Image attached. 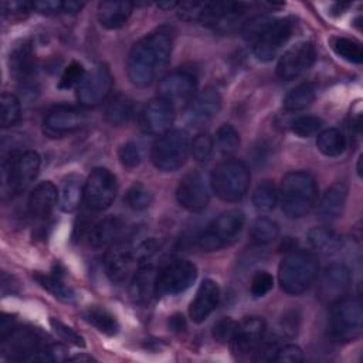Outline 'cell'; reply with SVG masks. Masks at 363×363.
Listing matches in <instances>:
<instances>
[{
  "mask_svg": "<svg viewBox=\"0 0 363 363\" xmlns=\"http://www.w3.org/2000/svg\"><path fill=\"white\" fill-rule=\"evenodd\" d=\"M173 47V31L167 26L157 27L140 38L129 51L126 72L136 86H147L167 65Z\"/></svg>",
  "mask_w": 363,
  "mask_h": 363,
  "instance_id": "6da1fadb",
  "label": "cell"
},
{
  "mask_svg": "<svg viewBox=\"0 0 363 363\" xmlns=\"http://www.w3.org/2000/svg\"><path fill=\"white\" fill-rule=\"evenodd\" d=\"M318 186L315 177L305 170L289 172L284 176L279 187L281 208L289 218L306 216L315 206Z\"/></svg>",
  "mask_w": 363,
  "mask_h": 363,
  "instance_id": "7a4b0ae2",
  "label": "cell"
},
{
  "mask_svg": "<svg viewBox=\"0 0 363 363\" xmlns=\"http://www.w3.org/2000/svg\"><path fill=\"white\" fill-rule=\"evenodd\" d=\"M318 271L319 265L313 254L303 250H294L282 259L278 269L281 289L288 295H299L313 284Z\"/></svg>",
  "mask_w": 363,
  "mask_h": 363,
  "instance_id": "3957f363",
  "label": "cell"
},
{
  "mask_svg": "<svg viewBox=\"0 0 363 363\" xmlns=\"http://www.w3.org/2000/svg\"><path fill=\"white\" fill-rule=\"evenodd\" d=\"M363 330V311L356 296H342L332 302L328 319V332L335 342H353Z\"/></svg>",
  "mask_w": 363,
  "mask_h": 363,
  "instance_id": "277c9868",
  "label": "cell"
},
{
  "mask_svg": "<svg viewBox=\"0 0 363 363\" xmlns=\"http://www.w3.org/2000/svg\"><path fill=\"white\" fill-rule=\"evenodd\" d=\"M251 174L241 160L228 159L218 163L211 173V189L224 201L241 200L250 187Z\"/></svg>",
  "mask_w": 363,
  "mask_h": 363,
  "instance_id": "5b68a950",
  "label": "cell"
},
{
  "mask_svg": "<svg viewBox=\"0 0 363 363\" xmlns=\"http://www.w3.org/2000/svg\"><path fill=\"white\" fill-rule=\"evenodd\" d=\"M189 150V135L182 129H174L156 139L150 150V159L156 169L162 172H174L184 164Z\"/></svg>",
  "mask_w": 363,
  "mask_h": 363,
  "instance_id": "8992f818",
  "label": "cell"
},
{
  "mask_svg": "<svg viewBox=\"0 0 363 363\" xmlns=\"http://www.w3.org/2000/svg\"><path fill=\"white\" fill-rule=\"evenodd\" d=\"M244 221L245 217L240 210H230L220 214L204 231L197 235V247L203 251H217L231 244L240 235Z\"/></svg>",
  "mask_w": 363,
  "mask_h": 363,
  "instance_id": "52a82bcc",
  "label": "cell"
},
{
  "mask_svg": "<svg viewBox=\"0 0 363 363\" xmlns=\"http://www.w3.org/2000/svg\"><path fill=\"white\" fill-rule=\"evenodd\" d=\"M197 268L187 259H172L163 264L156 274V295H177L196 281Z\"/></svg>",
  "mask_w": 363,
  "mask_h": 363,
  "instance_id": "ba28073f",
  "label": "cell"
},
{
  "mask_svg": "<svg viewBox=\"0 0 363 363\" xmlns=\"http://www.w3.org/2000/svg\"><path fill=\"white\" fill-rule=\"evenodd\" d=\"M116 190L115 176L105 167H95L84 183L85 204L94 211H102L112 204Z\"/></svg>",
  "mask_w": 363,
  "mask_h": 363,
  "instance_id": "9c48e42d",
  "label": "cell"
},
{
  "mask_svg": "<svg viewBox=\"0 0 363 363\" xmlns=\"http://www.w3.org/2000/svg\"><path fill=\"white\" fill-rule=\"evenodd\" d=\"M1 343L4 356L11 360H37L40 352L48 345L43 340L40 332L17 326H14Z\"/></svg>",
  "mask_w": 363,
  "mask_h": 363,
  "instance_id": "30bf717a",
  "label": "cell"
},
{
  "mask_svg": "<svg viewBox=\"0 0 363 363\" xmlns=\"http://www.w3.org/2000/svg\"><path fill=\"white\" fill-rule=\"evenodd\" d=\"M41 159L38 153L27 150L13 155L6 163V184L13 194L24 191L37 177Z\"/></svg>",
  "mask_w": 363,
  "mask_h": 363,
  "instance_id": "8fae6325",
  "label": "cell"
},
{
  "mask_svg": "<svg viewBox=\"0 0 363 363\" xmlns=\"http://www.w3.org/2000/svg\"><path fill=\"white\" fill-rule=\"evenodd\" d=\"M89 122V115L75 106H57L51 109L43 121V132L48 138H62L71 135Z\"/></svg>",
  "mask_w": 363,
  "mask_h": 363,
  "instance_id": "7c38bea8",
  "label": "cell"
},
{
  "mask_svg": "<svg viewBox=\"0 0 363 363\" xmlns=\"http://www.w3.org/2000/svg\"><path fill=\"white\" fill-rule=\"evenodd\" d=\"M292 34L289 18H272L252 43V52L261 61H271Z\"/></svg>",
  "mask_w": 363,
  "mask_h": 363,
  "instance_id": "4fadbf2b",
  "label": "cell"
},
{
  "mask_svg": "<svg viewBox=\"0 0 363 363\" xmlns=\"http://www.w3.org/2000/svg\"><path fill=\"white\" fill-rule=\"evenodd\" d=\"M112 88V75L106 65L94 67L77 86V98L82 106H98L109 95Z\"/></svg>",
  "mask_w": 363,
  "mask_h": 363,
  "instance_id": "5bb4252c",
  "label": "cell"
},
{
  "mask_svg": "<svg viewBox=\"0 0 363 363\" xmlns=\"http://www.w3.org/2000/svg\"><path fill=\"white\" fill-rule=\"evenodd\" d=\"M316 58L315 45L309 41H301L288 48L279 58L277 74L284 81H292L312 67Z\"/></svg>",
  "mask_w": 363,
  "mask_h": 363,
  "instance_id": "9a60e30c",
  "label": "cell"
},
{
  "mask_svg": "<svg viewBox=\"0 0 363 363\" xmlns=\"http://www.w3.org/2000/svg\"><path fill=\"white\" fill-rule=\"evenodd\" d=\"M176 199L189 211H203L210 201V190L203 174L199 172L187 173L177 186Z\"/></svg>",
  "mask_w": 363,
  "mask_h": 363,
  "instance_id": "2e32d148",
  "label": "cell"
},
{
  "mask_svg": "<svg viewBox=\"0 0 363 363\" xmlns=\"http://www.w3.org/2000/svg\"><path fill=\"white\" fill-rule=\"evenodd\" d=\"M174 121V109L172 102L163 98L149 101L140 113V126L145 133L163 135L170 130Z\"/></svg>",
  "mask_w": 363,
  "mask_h": 363,
  "instance_id": "e0dca14e",
  "label": "cell"
},
{
  "mask_svg": "<svg viewBox=\"0 0 363 363\" xmlns=\"http://www.w3.org/2000/svg\"><path fill=\"white\" fill-rule=\"evenodd\" d=\"M221 109V96L213 88L197 92L186 108V121L191 126L207 125Z\"/></svg>",
  "mask_w": 363,
  "mask_h": 363,
  "instance_id": "ac0fdd59",
  "label": "cell"
},
{
  "mask_svg": "<svg viewBox=\"0 0 363 363\" xmlns=\"http://www.w3.org/2000/svg\"><path fill=\"white\" fill-rule=\"evenodd\" d=\"M265 320L259 316H248L237 325L235 333L231 339V347L235 354H248L255 352L265 335Z\"/></svg>",
  "mask_w": 363,
  "mask_h": 363,
  "instance_id": "d6986e66",
  "label": "cell"
},
{
  "mask_svg": "<svg viewBox=\"0 0 363 363\" xmlns=\"http://www.w3.org/2000/svg\"><path fill=\"white\" fill-rule=\"evenodd\" d=\"M136 259L133 254V247L128 241L118 240L109 247L105 254V272L112 282L121 284L126 279Z\"/></svg>",
  "mask_w": 363,
  "mask_h": 363,
  "instance_id": "ffe728a7",
  "label": "cell"
},
{
  "mask_svg": "<svg viewBox=\"0 0 363 363\" xmlns=\"http://www.w3.org/2000/svg\"><path fill=\"white\" fill-rule=\"evenodd\" d=\"M350 286V271L343 264H332L325 268L320 282L319 295L323 301L335 302L345 296Z\"/></svg>",
  "mask_w": 363,
  "mask_h": 363,
  "instance_id": "44dd1931",
  "label": "cell"
},
{
  "mask_svg": "<svg viewBox=\"0 0 363 363\" xmlns=\"http://www.w3.org/2000/svg\"><path fill=\"white\" fill-rule=\"evenodd\" d=\"M196 77L189 71H173L159 82L160 98L174 102L190 98L196 91Z\"/></svg>",
  "mask_w": 363,
  "mask_h": 363,
  "instance_id": "7402d4cb",
  "label": "cell"
},
{
  "mask_svg": "<svg viewBox=\"0 0 363 363\" xmlns=\"http://www.w3.org/2000/svg\"><path fill=\"white\" fill-rule=\"evenodd\" d=\"M220 302V289L218 285L211 279H204L199 291L194 296V299L190 303V318L196 323L204 322L208 315L218 306Z\"/></svg>",
  "mask_w": 363,
  "mask_h": 363,
  "instance_id": "603a6c76",
  "label": "cell"
},
{
  "mask_svg": "<svg viewBox=\"0 0 363 363\" xmlns=\"http://www.w3.org/2000/svg\"><path fill=\"white\" fill-rule=\"evenodd\" d=\"M347 199V187L337 182L329 186L318 203V217L322 221H332L342 216Z\"/></svg>",
  "mask_w": 363,
  "mask_h": 363,
  "instance_id": "cb8c5ba5",
  "label": "cell"
},
{
  "mask_svg": "<svg viewBox=\"0 0 363 363\" xmlns=\"http://www.w3.org/2000/svg\"><path fill=\"white\" fill-rule=\"evenodd\" d=\"M156 274L157 271L150 264L140 265L135 272L129 284V295L135 303H149L156 295Z\"/></svg>",
  "mask_w": 363,
  "mask_h": 363,
  "instance_id": "d4e9b609",
  "label": "cell"
},
{
  "mask_svg": "<svg viewBox=\"0 0 363 363\" xmlns=\"http://www.w3.org/2000/svg\"><path fill=\"white\" fill-rule=\"evenodd\" d=\"M123 221L119 217H106L98 223H95L88 233V244L95 248L111 247L116 242L123 231Z\"/></svg>",
  "mask_w": 363,
  "mask_h": 363,
  "instance_id": "484cf974",
  "label": "cell"
},
{
  "mask_svg": "<svg viewBox=\"0 0 363 363\" xmlns=\"http://www.w3.org/2000/svg\"><path fill=\"white\" fill-rule=\"evenodd\" d=\"M58 191L51 182H43L34 187L28 197V211L35 218H45L57 203Z\"/></svg>",
  "mask_w": 363,
  "mask_h": 363,
  "instance_id": "4316f807",
  "label": "cell"
},
{
  "mask_svg": "<svg viewBox=\"0 0 363 363\" xmlns=\"http://www.w3.org/2000/svg\"><path fill=\"white\" fill-rule=\"evenodd\" d=\"M130 1H101L98 4V20L102 27L116 30L126 24L132 14Z\"/></svg>",
  "mask_w": 363,
  "mask_h": 363,
  "instance_id": "83f0119b",
  "label": "cell"
},
{
  "mask_svg": "<svg viewBox=\"0 0 363 363\" xmlns=\"http://www.w3.org/2000/svg\"><path fill=\"white\" fill-rule=\"evenodd\" d=\"M84 197V184L79 176L69 174L61 183L58 190V204L64 213H72L78 208Z\"/></svg>",
  "mask_w": 363,
  "mask_h": 363,
  "instance_id": "f1b7e54d",
  "label": "cell"
},
{
  "mask_svg": "<svg viewBox=\"0 0 363 363\" xmlns=\"http://www.w3.org/2000/svg\"><path fill=\"white\" fill-rule=\"evenodd\" d=\"M308 241L313 250L322 254H333L342 245L340 237L332 228L323 225L309 230Z\"/></svg>",
  "mask_w": 363,
  "mask_h": 363,
  "instance_id": "f546056e",
  "label": "cell"
},
{
  "mask_svg": "<svg viewBox=\"0 0 363 363\" xmlns=\"http://www.w3.org/2000/svg\"><path fill=\"white\" fill-rule=\"evenodd\" d=\"M34 57L28 44H23L10 54V72L20 81H28L34 74Z\"/></svg>",
  "mask_w": 363,
  "mask_h": 363,
  "instance_id": "4dcf8cb0",
  "label": "cell"
},
{
  "mask_svg": "<svg viewBox=\"0 0 363 363\" xmlns=\"http://www.w3.org/2000/svg\"><path fill=\"white\" fill-rule=\"evenodd\" d=\"M132 112H133L132 101L123 94H116L106 104L105 118L111 125L119 126L129 121V118L132 116Z\"/></svg>",
  "mask_w": 363,
  "mask_h": 363,
  "instance_id": "1f68e13d",
  "label": "cell"
},
{
  "mask_svg": "<svg viewBox=\"0 0 363 363\" xmlns=\"http://www.w3.org/2000/svg\"><path fill=\"white\" fill-rule=\"evenodd\" d=\"M82 316L88 323H91L99 332H102L108 336L116 335L119 330V323H118L116 318L105 308L89 306L82 312Z\"/></svg>",
  "mask_w": 363,
  "mask_h": 363,
  "instance_id": "d6a6232c",
  "label": "cell"
},
{
  "mask_svg": "<svg viewBox=\"0 0 363 363\" xmlns=\"http://www.w3.org/2000/svg\"><path fill=\"white\" fill-rule=\"evenodd\" d=\"M316 147L325 156H339L346 149V136L336 128L325 129L318 133Z\"/></svg>",
  "mask_w": 363,
  "mask_h": 363,
  "instance_id": "836d02e7",
  "label": "cell"
},
{
  "mask_svg": "<svg viewBox=\"0 0 363 363\" xmlns=\"http://www.w3.org/2000/svg\"><path fill=\"white\" fill-rule=\"evenodd\" d=\"M316 96V86L312 82H303L291 89L284 99L285 111L295 112L309 106Z\"/></svg>",
  "mask_w": 363,
  "mask_h": 363,
  "instance_id": "e575fe53",
  "label": "cell"
},
{
  "mask_svg": "<svg viewBox=\"0 0 363 363\" xmlns=\"http://www.w3.org/2000/svg\"><path fill=\"white\" fill-rule=\"evenodd\" d=\"M34 279L58 301L65 303L75 302V292L68 285H65L58 277L37 272L34 274Z\"/></svg>",
  "mask_w": 363,
  "mask_h": 363,
  "instance_id": "d590c367",
  "label": "cell"
},
{
  "mask_svg": "<svg viewBox=\"0 0 363 363\" xmlns=\"http://www.w3.org/2000/svg\"><path fill=\"white\" fill-rule=\"evenodd\" d=\"M279 234L278 224L267 217L257 218L250 228V238L257 245H267L272 242Z\"/></svg>",
  "mask_w": 363,
  "mask_h": 363,
  "instance_id": "8d00e7d4",
  "label": "cell"
},
{
  "mask_svg": "<svg viewBox=\"0 0 363 363\" xmlns=\"http://www.w3.org/2000/svg\"><path fill=\"white\" fill-rule=\"evenodd\" d=\"M21 118L20 101L10 92H3L0 96V125L1 128L14 126Z\"/></svg>",
  "mask_w": 363,
  "mask_h": 363,
  "instance_id": "74e56055",
  "label": "cell"
},
{
  "mask_svg": "<svg viewBox=\"0 0 363 363\" xmlns=\"http://www.w3.org/2000/svg\"><path fill=\"white\" fill-rule=\"evenodd\" d=\"M278 201V191L271 180H262L252 193V203L259 211H271Z\"/></svg>",
  "mask_w": 363,
  "mask_h": 363,
  "instance_id": "f35d334b",
  "label": "cell"
},
{
  "mask_svg": "<svg viewBox=\"0 0 363 363\" xmlns=\"http://www.w3.org/2000/svg\"><path fill=\"white\" fill-rule=\"evenodd\" d=\"M330 45L333 51L343 60L353 62V64H360L363 60V51L359 43L346 38V37H333L330 40Z\"/></svg>",
  "mask_w": 363,
  "mask_h": 363,
  "instance_id": "ab89813d",
  "label": "cell"
},
{
  "mask_svg": "<svg viewBox=\"0 0 363 363\" xmlns=\"http://www.w3.org/2000/svg\"><path fill=\"white\" fill-rule=\"evenodd\" d=\"M216 140L223 155L234 153L240 146V135L233 125H221L216 133Z\"/></svg>",
  "mask_w": 363,
  "mask_h": 363,
  "instance_id": "60d3db41",
  "label": "cell"
},
{
  "mask_svg": "<svg viewBox=\"0 0 363 363\" xmlns=\"http://www.w3.org/2000/svg\"><path fill=\"white\" fill-rule=\"evenodd\" d=\"M322 119L312 115H302L291 122V130L299 138H309L322 129Z\"/></svg>",
  "mask_w": 363,
  "mask_h": 363,
  "instance_id": "b9f144b4",
  "label": "cell"
},
{
  "mask_svg": "<svg viewBox=\"0 0 363 363\" xmlns=\"http://www.w3.org/2000/svg\"><path fill=\"white\" fill-rule=\"evenodd\" d=\"M152 200H153L152 193L140 183L133 184L126 191V196H125V201H126L128 207H130L132 210H136V211L147 208L152 204Z\"/></svg>",
  "mask_w": 363,
  "mask_h": 363,
  "instance_id": "7bdbcfd3",
  "label": "cell"
},
{
  "mask_svg": "<svg viewBox=\"0 0 363 363\" xmlns=\"http://www.w3.org/2000/svg\"><path fill=\"white\" fill-rule=\"evenodd\" d=\"M213 139L208 133H199L190 146L193 159L197 162H206L210 159L211 153H213Z\"/></svg>",
  "mask_w": 363,
  "mask_h": 363,
  "instance_id": "ee69618b",
  "label": "cell"
},
{
  "mask_svg": "<svg viewBox=\"0 0 363 363\" xmlns=\"http://www.w3.org/2000/svg\"><path fill=\"white\" fill-rule=\"evenodd\" d=\"M85 77V69L84 67L77 62V61H72L62 72L61 75V79H60V84H58V88L60 89H68V88H72V86H78L79 82L82 81V78Z\"/></svg>",
  "mask_w": 363,
  "mask_h": 363,
  "instance_id": "f6af8a7d",
  "label": "cell"
},
{
  "mask_svg": "<svg viewBox=\"0 0 363 363\" xmlns=\"http://www.w3.org/2000/svg\"><path fill=\"white\" fill-rule=\"evenodd\" d=\"M271 17H265V16H257V17H252L250 18L248 21L242 23V27H241V33H242V37L251 43L255 41V38L264 31V28L271 23Z\"/></svg>",
  "mask_w": 363,
  "mask_h": 363,
  "instance_id": "bcb514c9",
  "label": "cell"
},
{
  "mask_svg": "<svg viewBox=\"0 0 363 363\" xmlns=\"http://www.w3.org/2000/svg\"><path fill=\"white\" fill-rule=\"evenodd\" d=\"M237 322L231 318H221L220 320H217L213 326V337L218 342V343H227L231 342L235 329H237Z\"/></svg>",
  "mask_w": 363,
  "mask_h": 363,
  "instance_id": "7dc6e473",
  "label": "cell"
},
{
  "mask_svg": "<svg viewBox=\"0 0 363 363\" xmlns=\"http://www.w3.org/2000/svg\"><path fill=\"white\" fill-rule=\"evenodd\" d=\"M118 156H119L121 163L128 169H133V167L139 166V163L142 160L140 149L133 142H126L125 145H122L118 150Z\"/></svg>",
  "mask_w": 363,
  "mask_h": 363,
  "instance_id": "c3c4849f",
  "label": "cell"
},
{
  "mask_svg": "<svg viewBox=\"0 0 363 363\" xmlns=\"http://www.w3.org/2000/svg\"><path fill=\"white\" fill-rule=\"evenodd\" d=\"M274 285V278L267 271L257 272L251 279V294L257 298L267 295Z\"/></svg>",
  "mask_w": 363,
  "mask_h": 363,
  "instance_id": "681fc988",
  "label": "cell"
},
{
  "mask_svg": "<svg viewBox=\"0 0 363 363\" xmlns=\"http://www.w3.org/2000/svg\"><path fill=\"white\" fill-rule=\"evenodd\" d=\"M50 323H51V328L54 329V332H55L62 340H65V342H68V343H71V345H75V346H81V347L85 346L84 339H82L74 329H71L69 326L64 325L61 320L52 318V319H50Z\"/></svg>",
  "mask_w": 363,
  "mask_h": 363,
  "instance_id": "f907efd6",
  "label": "cell"
},
{
  "mask_svg": "<svg viewBox=\"0 0 363 363\" xmlns=\"http://www.w3.org/2000/svg\"><path fill=\"white\" fill-rule=\"evenodd\" d=\"M206 1H183L177 3V16L184 21L199 20Z\"/></svg>",
  "mask_w": 363,
  "mask_h": 363,
  "instance_id": "816d5d0a",
  "label": "cell"
},
{
  "mask_svg": "<svg viewBox=\"0 0 363 363\" xmlns=\"http://www.w3.org/2000/svg\"><path fill=\"white\" fill-rule=\"evenodd\" d=\"M274 362H284V363H299L303 360V354L301 347L295 345H285L279 349H277L274 357Z\"/></svg>",
  "mask_w": 363,
  "mask_h": 363,
  "instance_id": "f5cc1de1",
  "label": "cell"
},
{
  "mask_svg": "<svg viewBox=\"0 0 363 363\" xmlns=\"http://www.w3.org/2000/svg\"><path fill=\"white\" fill-rule=\"evenodd\" d=\"M159 248H160V241H157L156 238H146L145 241H142L136 247H133L135 259L138 262H143V261L149 259L152 255H155Z\"/></svg>",
  "mask_w": 363,
  "mask_h": 363,
  "instance_id": "db71d44e",
  "label": "cell"
},
{
  "mask_svg": "<svg viewBox=\"0 0 363 363\" xmlns=\"http://www.w3.org/2000/svg\"><path fill=\"white\" fill-rule=\"evenodd\" d=\"M299 313L298 311H289L286 312L282 319H281V332L282 335H285L286 337H294L298 333L299 329Z\"/></svg>",
  "mask_w": 363,
  "mask_h": 363,
  "instance_id": "11a10c76",
  "label": "cell"
},
{
  "mask_svg": "<svg viewBox=\"0 0 363 363\" xmlns=\"http://www.w3.org/2000/svg\"><path fill=\"white\" fill-rule=\"evenodd\" d=\"M33 9H35L40 13L44 14H55V13H64V1L60 0H38L31 3Z\"/></svg>",
  "mask_w": 363,
  "mask_h": 363,
  "instance_id": "9f6ffc18",
  "label": "cell"
},
{
  "mask_svg": "<svg viewBox=\"0 0 363 363\" xmlns=\"http://www.w3.org/2000/svg\"><path fill=\"white\" fill-rule=\"evenodd\" d=\"M169 326L173 330H183L186 328V320H184L183 315H173L169 319Z\"/></svg>",
  "mask_w": 363,
  "mask_h": 363,
  "instance_id": "6f0895ef",
  "label": "cell"
},
{
  "mask_svg": "<svg viewBox=\"0 0 363 363\" xmlns=\"http://www.w3.org/2000/svg\"><path fill=\"white\" fill-rule=\"evenodd\" d=\"M82 7H84V3L81 1H74V0L64 1V13H77Z\"/></svg>",
  "mask_w": 363,
  "mask_h": 363,
  "instance_id": "680465c9",
  "label": "cell"
},
{
  "mask_svg": "<svg viewBox=\"0 0 363 363\" xmlns=\"http://www.w3.org/2000/svg\"><path fill=\"white\" fill-rule=\"evenodd\" d=\"M295 244H296V241H294L291 237H286V238L282 241V245H281V247H282L285 251L291 252V251L295 250Z\"/></svg>",
  "mask_w": 363,
  "mask_h": 363,
  "instance_id": "91938a15",
  "label": "cell"
},
{
  "mask_svg": "<svg viewBox=\"0 0 363 363\" xmlns=\"http://www.w3.org/2000/svg\"><path fill=\"white\" fill-rule=\"evenodd\" d=\"M65 360H69V362H95V359L88 356V354H77V356H72V357H67Z\"/></svg>",
  "mask_w": 363,
  "mask_h": 363,
  "instance_id": "94428289",
  "label": "cell"
},
{
  "mask_svg": "<svg viewBox=\"0 0 363 363\" xmlns=\"http://www.w3.org/2000/svg\"><path fill=\"white\" fill-rule=\"evenodd\" d=\"M157 6L160 9H173V7H177V3L176 1H162V3H157Z\"/></svg>",
  "mask_w": 363,
  "mask_h": 363,
  "instance_id": "6125c7cd",
  "label": "cell"
}]
</instances>
